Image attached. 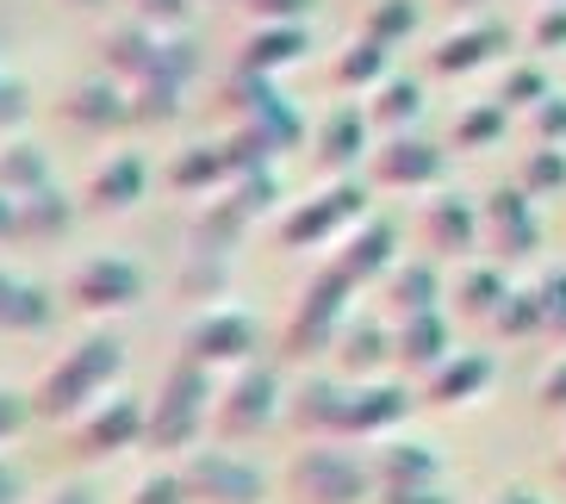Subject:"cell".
<instances>
[{"label":"cell","mask_w":566,"mask_h":504,"mask_svg":"<svg viewBox=\"0 0 566 504\" xmlns=\"http://www.w3.org/2000/svg\"><path fill=\"white\" fill-rule=\"evenodd\" d=\"M144 181H150V162L137 150H113L94 175H87L82 206L87 212H132V206L144 200Z\"/></svg>","instance_id":"17"},{"label":"cell","mask_w":566,"mask_h":504,"mask_svg":"<svg viewBox=\"0 0 566 504\" xmlns=\"http://www.w3.org/2000/svg\"><path fill=\"white\" fill-rule=\"evenodd\" d=\"M69 305L87 312V318H106V312H132L144 300V274L125 262V255H87L82 269L69 274Z\"/></svg>","instance_id":"9"},{"label":"cell","mask_w":566,"mask_h":504,"mask_svg":"<svg viewBox=\"0 0 566 504\" xmlns=\"http://www.w3.org/2000/svg\"><path fill=\"white\" fill-rule=\"evenodd\" d=\"M367 175H374L380 187H405V193H417V187H436L442 175H449V156L436 150V144H423V137L392 132L380 150L367 156Z\"/></svg>","instance_id":"13"},{"label":"cell","mask_w":566,"mask_h":504,"mask_svg":"<svg viewBox=\"0 0 566 504\" xmlns=\"http://www.w3.org/2000/svg\"><path fill=\"white\" fill-rule=\"evenodd\" d=\"M480 237H485V219H480V206L461 200V193H436L423 212H417V243L436 255V262H449V255H467V250H480Z\"/></svg>","instance_id":"12"},{"label":"cell","mask_w":566,"mask_h":504,"mask_svg":"<svg viewBox=\"0 0 566 504\" xmlns=\"http://www.w3.org/2000/svg\"><path fill=\"white\" fill-rule=\"evenodd\" d=\"M492 387V361H485L480 349H454L449 361L436 374H423V405H436V411H449V405H467L480 399V392Z\"/></svg>","instance_id":"23"},{"label":"cell","mask_w":566,"mask_h":504,"mask_svg":"<svg viewBox=\"0 0 566 504\" xmlns=\"http://www.w3.org/2000/svg\"><path fill=\"white\" fill-rule=\"evenodd\" d=\"M411 392L405 387H349L343 405V430L336 437H392L405 418H411Z\"/></svg>","instance_id":"19"},{"label":"cell","mask_w":566,"mask_h":504,"mask_svg":"<svg viewBox=\"0 0 566 504\" xmlns=\"http://www.w3.org/2000/svg\"><path fill=\"white\" fill-rule=\"evenodd\" d=\"M56 324V300L38 281L0 269V330L7 336H44Z\"/></svg>","instance_id":"22"},{"label":"cell","mask_w":566,"mask_h":504,"mask_svg":"<svg viewBox=\"0 0 566 504\" xmlns=\"http://www.w3.org/2000/svg\"><path fill=\"white\" fill-rule=\"evenodd\" d=\"M516 187H523V193H554V187H566V150L560 144H542V150L523 156Z\"/></svg>","instance_id":"42"},{"label":"cell","mask_w":566,"mask_h":504,"mask_svg":"<svg viewBox=\"0 0 566 504\" xmlns=\"http://www.w3.org/2000/svg\"><path fill=\"white\" fill-rule=\"evenodd\" d=\"M224 286H231V255L224 250H187L181 274H175V300L206 305V300H224Z\"/></svg>","instance_id":"32"},{"label":"cell","mask_w":566,"mask_h":504,"mask_svg":"<svg viewBox=\"0 0 566 504\" xmlns=\"http://www.w3.org/2000/svg\"><path fill=\"white\" fill-rule=\"evenodd\" d=\"M449 7H473V0H449Z\"/></svg>","instance_id":"61"},{"label":"cell","mask_w":566,"mask_h":504,"mask_svg":"<svg viewBox=\"0 0 566 504\" xmlns=\"http://www.w3.org/2000/svg\"><path fill=\"white\" fill-rule=\"evenodd\" d=\"M554 87H548V75L535 63H516V69H504V82H499V94L492 101H504V106H542Z\"/></svg>","instance_id":"43"},{"label":"cell","mask_w":566,"mask_h":504,"mask_svg":"<svg viewBox=\"0 0 566 504\" xmlns=\"http://www.w3.org/2000/svg\"><path fill=\"white\" fill-rule=\"evenodd\" d=\"M554 473H560V480H566V449H560V461H554Z\"/></svg>","instance_id":"59"},{"label":"cell","mask_w":566,"mask_h":504,"mask_svg":"<svg viewBox=\"0 0 566 504\" xmlns=\"http://www.w3.org/2000/svg\"><path fill=\"white\" fill-rule=\"evenodd\" d=\"M535 193H523V187H499V193H485L480 219H485V237H492V250L504 255V262H523V255L542 250V224H535Z\"/></svg>","instance_id":"14"},{"label":"cell","mask_w":566,"mask_h":504,"mask_svg":"<svg viewBox=\"0 0 566 504\" xmlns=\"http://www.w3.org/2000/svg\"><path fill=\"white\" fill-rule=\"evenodd\" d=\"M300 56H305V25H255L237 44V69H250V75H274V69L300 63Z\"/></svg>","instance_id":"29"},{"label":"cell","mask_w":566,"mask_h":504,"mask_svg":"<svg viewBox=\"0 0 566 504\" xmlns=\"http://www.w3.org/2000/svg\"><path fill=\"white\" fill-rule=\"evenodd\" d=\"M218 181H231L224 144H187V150L168 162V187H175V193H212Z\"/></svg>","instance_id":"31"},{"label":"cell","mask_w":566,"mask_h":504,"mask_svg":"<svg viewBox=\"0 0 566 504\" xmlns=\"http://www.w3.org/2000/svg\"><path fill=\"white\" fill-rule=\"evenodd\" d=\"M125 504H193L187 498V486H181V473H144L132 486V498Z\"/></svg>","instance_id":"46"},{"label":"cell","mask_w":566,"mask_h":504,"mask_svg":"<svg viewBox=\"0 0 566 504\" xmlns=\"http://www.w3.org/2000/svg\"><path fill=\"white\" fill-rule=\"evenodd\" d=\"M218 405L212 392V368L206 361H175V368L163 374V387H156V405H144V449L156 454H181L200 442L206 430V411Z\"/></svg>","instance_id":"2"},{"label":"cell","mask_w":566,"mask_h":504,"mask_svg":"<svg viewBox=\"0 0 566 504\" xmlns=\"http://www.w3.org/2000/svg\"><path fill=\"white\" fill-rule=\"evenodd\" d=\"M132 118L137 125H175V118H181V82H137L132 87Z\"/></svg>","instance_id":"40"},{"label":"cell","mask_w":566,"mask_h":504,"mask_svg":"<svg viewBox=\"0 0 566 504\" xmlns=\"http://www.w3.org/2000/svg\"><path fill=\"white\" fill-rule=\"evenodd\" d=\"M504 293H511V286H504V274L485 269V262H473V269L454 274V312H461V318H492Z\"/></svg>","instance_id":"36"},{"label":"cell","mask_w":566,"mask_h":504,"mask_svg":"<svg viewBox=\"0 0 566 504\" xmlns=\"http://www.w3.org/2000/svg\"><path fill=\"white\" fill-rule=\"evenodd\" d=\"M349 300H355V281L336 269V262H324V269L305 281V293L293 300V312H286L281 355H293V361L331 355L336 336H343V324H349Z\"/></svg>","instance_id":"3"},{"label":"cell","mask_w":566,"mask_h":504,"mask_svg":"<svg viewBox=\"0 0 566 504\" xmlns=\"http://www.w3.org/2000/svg\"><path fill=\"white\" fill-rule=\"evenodd\" d=\"M44 504H101V492H94V486H82V480H75V486H56V492H51V498H44Z\"/></svg>","instance_id":"56"},{"label":"cell","mask_w":566,"mask_h":504,"mask_svg":"<svg viewBox=\"0 0 566 504\" xmlns=\"http://www.w3.org/2000/svg\"><path fill=\"white\" fill-rule=\"evenodd\" d=\"M535 399H542V411H566V355L554 361L548 374H542V387H535Z\"/></svg>","instance_id":"53"},{"label":"cell","mask_w":566,"mask_h":504,"mask_svg":"<svg viewBox=\"0 0 566 504\" xmlns=\"http://www.w3.org/2000/svg\"><path fill=\"white\" fill-rule=\"evenodd\" d=\"M181 486L193 504H262V473L250 461H237L224 449H187L181 461Z\"/></svg>","instance_id":"8"},{"label":"cell","mask_w":566,"mask_h":504,"mask_svg":"<svg viewBox=\"0 0 566 504\" xmlns=\"http://www.w3.org/2000/svg\"><path fill=\"white\" fill-rule=\"evenodd\" d=\"M504 125H511V106L504 101L467 106V113L454 118V150H492V144L504 137Z\"/></svg>","instance_id":"38"},{"label":"cell","mask_w":566,"mask_h":504,"mask_svg":"<svg viewBox=\"0 0 566 504\" xmlns=\"http://www.w3.org/2000/svg\"><path fill=\"white\" fill-rule=\"evenodd\" d=\"M0 187H7L13 200H32L38 187H51V162H44V150L25 144V137H7V144H0Z\"/></svg>","instance_id":"33"},{"label":"cell","mask_w":566,"mask_h":504,"mask_svg":"<svg viewBox=\"0 0 566 504\" xmlns=\"http://www.w3.org/2000/svg\"><path fill=\"white\" fill-rule=\"evenodd\" d=\"M56 113L75 125V132H94V137H106V132H118L125 118H132V94L118 82H106V75H87V82H75L56 101Z\"/></svg>","instance_id":"15"},{"label":"cell","mask_w":566,"mask_h":504,"mask_svg":"<svg viewBox=\"0 0 566 504\" xmlns=\"http://www.w3.org/2000/svg\"><path fill=\"white\" fill-rule=\"evenodd\" d=\"M343 405H349V387L331 380V374H305L300 387L286 392L281 418L300 430V437H336L343 430Z\"/></svg>","instance_id":"16"},{"label":"cell","mask_w":566,"mask_h":504,"mask_svg":"<svg viewBox=\"0 0 566 504\" xmlns=\"http://www.w3.org/2000/svg\"><path fill=\"white\" fill-rule=\"evenodd\" d=\"M331 355H336V368L343 374L367 380V374H380L386 361H392V336H386V324L374 318V312H361V318L349 312V324H343V336H336Z\"/></svg>","instance_id":"27"},{"label":"cell","mask_w":566,"mask_h":504,"mask_svg":"<svg viewBox=\"0 0 566 504\" xmlns=\"http://www.w3.org/2000/svg\"><path fill=\"white\" fill-rule=\"evenodd\" d=\"M231 200L255 219V212H268V206L281 200V175H274V168H250V175H231Z\"/></svg>","instance_id":"44"},{"label":"cell","mask_w":566,"mask_h":504,"mask_svg":"<svg viewBox=\"0 0 566 504\" xmlns=\"http://www.w3.org/2000/svg\"><path fill=\"white\" fill-rule=\"evenodd\" d=\"M367 38H380V44H405L417 32V0H374L361 19Z\"/></svg>","instance_id":"41"},{"label":"cell","mask_w":566,"mask_h":504,"mask_svg":"<svg viewBox=\"0 0 566 504\" xmlns=\"http://www.w3.org/2000/svg\"><path fill=\"white\" fill-rule=\"evenodd\" d=\"M224 113L237 118V125H250V132H262L274 150H286L293 137H300V118H293V106L268 87V75H250V69H231V82H224Z\"/></svg>","instance_id":"10"},{"label":"cell","mask_w":566,"mask_h":504,"mask_svg":"<svg viewBox=\"0 0 566 504\" xmlns=\"http://www.w3.org/2000/svg\"><path fill=\"white\" fill-rule=\"evenodd\" d=\"M392 250H399V231H392L386 219H361L355 231H343V250H336L331 262L349 274L355 286H361V281H386V269H392Z\"/></svg>","instance_id":"21"},{"label":"cell","mask_w":566,"mask_h":504,"mask_svg":"<svg viewBox=\"0 0 566 504\" xmlns=\"http://www.w3.org/2000/svg\"><path fill=\"white\" fill-rule=\"evenodd\" d=\"M380 300L392 318H411V312H436L442 305V274H436V255H417V262H392L386 269Z\"/></svg>","instance_id":"24"},{"label":"cell","mask_w":566,"mask_h":504,"mask_svg":"<svg viewBox=\"0 0 566 504\" xmlns=\"http://www.w3.org/2000/svg\"><path fill=\"white\" fill-rule=\"evenodd\" d=\"M132 7H137L144 25H156V32H175V25L187 19V0H132Z\"/></svg>","instance_id":"52"},{"label":"cell","mask_w":566,"mask_h":504,"mask_svg":"<svg viewBox=\"0 0 566 504\" xmlns=\"http://www.w3.org/2000/svg\"><path fill=\"white\" fill-rule=\"evenodd\" d=\"M417 113H423V87H417L411 75H386L380 94H374V106H367V118L386 125V132H405Z\"/></svg>","instance_id":"37"},{"label":"cell","mask_w":566,"mask_h":504,"mask_svg":"<svg viewBox=\"0 0 566 504\" xmlns=\"http://www.w3.org/2000/svg\"><path fill=\"white\" fill-rule=\"evenodd\" d=\"M286 411V399H281V380H274V368H262V361H243L237 368V380L224 392H218V405H212V430L224 442H250V437H262L268 423Z\"/></svg>","instance_id":"6"},{"label":"cell","mask_w":566,"mask_h":504,"mask_svg":"<svg viewBox=\"0 0 566 504\" xmlns=\"http://www.w3.org/2000/svg\"><path fill=\"white\" fill-rule=\"evenodd\" d=\"M530 125H535L542 144H560L566 150V94H548L542 106H530Z\"/></svg>","instance_id":"48"},{"label":"cell","mask_w":566,"mask_h":504,"mask_svg":"<svg viewBox=\"0 0 566 504\" xmlns=\"http://www.w3.org/2000/svg\"><path fill=\"white\" fill-rule=\"evenodd\" d=\"M13 237H19V200L0 187V243H13Z\"/></svg>","instance_id":"55"},{"label":"cell","mask_w":566,"mask_h":504,"mask_svg":"<svg viewBox=\"0 0 566 504\" xmlns=\"http://www.w3.org/2000/svg\"><path fill=\"white\" fill-rule=\"evenodd\" d=\"M367 150V113H355V106H336L324 125H317V168L324 175H355V162Z\"/></svg>","instance_id":"26"},{"label":"cell","mask_w":566,"mask_h":504,"mask_svg":"<svg viewBox=\"0 0 566 504\" xmlns=\"http://www.w3.org/2000/svg\"><path fill=\"white\" fill-rule=\"evenodd\" d=\"M485 324H492L499 336H511V343H516V336H535V330H542V300H535V286H511V293L499 300V312H492Z\"/></svg>","instance_id":"39"},{"label":"cell","mask_w":566,"mask_h":504,"mask_svg":"<svg viewBox=\"0 0 566 504\" xmlns=\"http://www.w3.org/2000/svg\"><path fill=\"white\" fill-rule=\"evenodd\" d=\"M118 374H125V349H118L113 336L94 330L82 343H69L51 368H44V380L32 387V411L44 423H75L87 405L106 399V387H113Z\"/></svg>","instance_id":"1"},{"label":"cell","mask_w":566,"mask_h":504,"mask_svg":"<svg viewBox=\"0 0 566 504\" xmlns=\"http://www.w3.org/2000/svg\"><path fill=\"white\" fill-rule=\"evenodd\" d=\"M499 51H504V25H499V19H473V25H454L449 38H436L430 75H473V69H485Z\"/></svg>","instance_id":"18"},{"label":"cell","mask_w":566,"mask_h":504,"mask_svg":"<svg viewBox=\"0 0 566 504\" xmlns=\"http://www.w3.org/2000/svg\"><path fill=\"white\" fill-rule=\"evenodd\" d=\"M156 51H163V32L144 25V19H125V25H113V32L101 38L106 75H125V82H144L150 63H156Z\"/></svg>","instance_id":"28"},{"label":"cell","mask_w":566,"mask_h":504,"mask_svg":"<svg viewBox=\"0 0 566 504\" xmlns=\"http://www.w3.org/2000/svg\"><path fill=\"white\" fill-rule=\"evenodd\" d=\"M442 480V454L430 442H386L374 454V486L380 492H417V486H436Z\"/></svg>","instance_id":"25"},{"label":"cell","mask_w":566,"mask_h":504,"mask_svg":"<svg viewBox=\"0 0 566 504\" xmlns=\"http://www.w3.org/2000/svg\"><path fill=\"white\" fill-rule=\"evenodd\" d=\"M492 504H542V498H535V492H523V486H511V492H499Z\"/></svg>","instance_id":"58"},{"label":"cell","mask_w":566,"mask_h":504,"mask_svg":"<svg viewBox=\"0 0 566 504\" xmlns=\"http://www.w3.org/2000/svg\"><path fill=\"white\" fill-rule=\"evenodd\" d=\"M13 498H19V473L0 461V504H13Z\"/></svg>","instance_id":"57"},{"label":"cell","mask_w":566,"mask_h":504,"mask_svg":"<svg viewBox=\"0 0 566 504\" xmlns=\"http://www.w3.org/2000/svg\"><path fill=\"white\" fill-rule=\"evenodd\" d=\"M361 219H367V187L355 181V175H336L317 200L293 206L274 237H281V250H317V243H331V237L355 231Z\"/></svg>","instance_id":"5"},{"label":"cell","mask_w":566,"mask_h":504,"mask_svg":"<svg viewBox=\"0 0 566 504\" xmlns=\"http://www.w3.org/2000/svg\"><path fill=\"white\" fill-rule=\"evenodd\" d=\"M243 7L255 25H305V13H312V0H243Z\"/></svg>","instance_id":"49"},{"label":"cell","mask_w":566,"mask_h":504,"mask_svg":"<svg viewBox=\"0 0 566 504\" xmlns=\"http://www.w3.org/2000/svg\"><path fill=\"white\" fill-rule=\"evenodd\" d=\"M32 418H38V411H32V392L0 387V442H7V437H19V430H25Z\"/></svg>","instance_id":"50"},{"label":"cell","mask_w":566,"mask_h":504,"mask_svg":"<svg viewBox=\"0 0 566 504\" xmlns=\"http://www.w3.org/2000/svg\"><path fill=\"white\" fill-rule=\"evenodd\" d=\"M535 300H542V330L566 336V269H548L535 281Z\"/></svg>","instance_id":"45"},{"label":"cell","mask_w":566,"mask_h":504,"mask_svg":"<svg viewBox=\"0 0 566 504\" xmlns=\"http://www.w3.org/2000/svg\"><path fill=\"white\" fill-rule=\"evenodd\" d=\"M69 224H75V200L56 181L38 187L32 200H19V243H56V237H69Z\"/></svg>","instance_id":"30"},{"label":"cell","mask_w":566,"mask_h":504,"mask_svg":"<svg viewBox=\"0 0 566 504\" xmlns=\"http://www.w3.org/2000/svg\"><path fill=\"white\" fill-rule=\"evenodd\" d=\"M386 51L392 44H380V38H349L343 44V56H336V69H331V82L336 87H380L386 82Z\"/></svg>","instance_id":"35"},{"label":"cell","mask_w":566,"mask_h":504,"mask_svg":"<svg viewBox=\"0 0 566 504\" xmlns=\"http://www.w3.org/2000/svg\"><path fill=\"white\" fill-rule=\"evenodd\" d=\"M243 231H250V212H243V206H237L231 193H224V200H206V212L193 219L187 243H193V250H224V255H231Z\"/></svg>","instance_id":"34"},{"label":"cell","mask_w":566,"mask_h":504,"mask_svg":"<svg viewBox=\"0 0 566 504\" xmlns=\"http://www.w3.org/2000/svg\"><path fill=\"white\" fill-rule=\"evenodd\" d=\"M69 7H106V0H69Z\"/></svg>","instance_id":"60"},{"label":"cell","mask_w":566,"mask_h":504,"mask_svg":"<svg viewBox=\"0 0 566 504\" xmlns=\"http://www.w3.org/2000/svg\"><path fill=\"white\" fill-rule=\"evenodd\" d=\"M181 355L187 361H250L255 355V318L250 312H237V305H206L200 318L181 330Z\"/></svg>","instance_id":"11"},{"label":"cell","mask_w":566,"mask_h":504,"mask_svg":"<svg viewBox=\"0 0 566 504\" xmlns=\"http://www.w3.org/2000/svg\"><path fill=\"white\" fill-rule=\"evenodd\" d=\"M132 442H144V405H137L132 392H106V399L87 405L82 418H75V430H69V454H75V461H106V454L132 449Z\"/></svg>","instance_id":"7"},{"label":"cell","mask_w":566,"mask_h":504,"mask_svg":"<svg viewBox=\"0 0 566 504\" xmlns=\"http://www.w3.org/2000/svg\"><path fill=\"white\" fill-rule=\"evenodd\" d=\"M449 355L454 349H449V318H442V305L399 318V330H392V361H399L405 374H436Z\"/></svg>","instance_id":"20"},{"label":"cell","mask_w":566,"mask_h":504,"mask_svg":"<svg viewBox=\"0 0 566 504\" xmlns=\"http://www.w3.org/2000/svg\"><path fill=\"white\" fill-rule=\"evenodd\" d=\"M530 44L535 51H566V0H548V7L530 19Z\"/></svg>","instance_id":"47"},{"label":"cell","mask_w":566,"mask_h":504,"mask_svg":"<svg viewBox=\"0 0 566 504\" xmlns=\"http://www.w3.org/2000/svg\"><path fill=\"white\" fill-rule=\"evenodd\" d=\"M367 504H449L436 486H417V492H374Z\"/></svg>","instance_id":"54"},{"label":"cell","mask_w":566,"mask_h":504,"mask_svg":"<svg viewBox=\"0 0 566 504\" xmlns=\"http://www.w3.org/2000/svg\"><path fill=\"white\" fill-rule=\"evenodd\" d=\"M25 113H32V94H25V82H19V75H0V137L13 132Z\"/></svg>","instance_id":"51"},{"label":"cell","mask_w":566,"mask_h":504,"mask_svg":"<svg viewBox=\"0 0 566 504\" xmlns=\"http://www.w3.org/2000/svg\"><path fill=\"white\" fill-rule=\"evenodd\" d=\"M286 492L300 504H367L374 498V468H361L343 449H300L286 461Z\"/></svg>","instance_id":"4"}]
</instances>
